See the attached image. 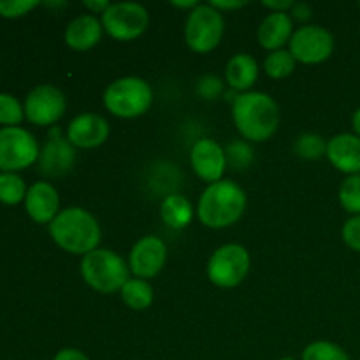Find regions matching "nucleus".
Segmentation results:
<instances>
[{"label":"nucleus","instance_id":"23","mask_svg":"<svg viewBox=\"0 0 360 360\" xmlns=\"http://www.w3.org/2000/svg\"><path fill=\"white\" fill-rule=\"evenodd\" d=\"M295 58L288 49H278L271 51L264 60V70L273 79H283L295 70Z\"/></svg>","mask_w":360,"mask_h":360},{"label":"nucleus","instance_id":"25","mask_svg":"<svg viewBox=\"0 0 360 360\" xmlns=\"http://www.w3.org/2000/svg\"><path fill=\"white\" fill-rule=\"evenodd\" d=\"M301 360H350L347 352L330 341H315L302 352Z\"/></svg>","mask_w":360,"mask_h":360},{"label":"nucleus","instance_id":"28","mask_svg":"<svg viewBox=\"0 0 360 360\" xmlns=\"http://www.w3.org/2000/svg\"><path fill=\"white\" fill-rule=\"evenodd\" d=\"M25 118V109L18 102V98L11 94H0V123L7 127H14Z\"/></svg>","mask_w":360,"mask_h":360},{"label":"nucleus","instance_id":"15","mask_svg":"<svg viewBox=\"0 0 360 360\" xmlns=\"http://www.w3.org/2000/svg\"><path fill=\"white\" fill-rule=\"evenodd\" d=\"M109 132L111 129L104 116L95 115V112H83L69 123L67 139L74 148L94 150L108 141Z\"/></svg>","mask_w":360,"mask_h":360},{"label":"nucleus","instance_id":"1","mask_svg":"<svg viewBox=\"0 0 360 360\" xmlns=\"http://www.w3.org/2000/svg\"><path fill=\"white\" fill-rule=\"evenodd\" d=\"M232 120L238 132L252 143L271 139L280 125V108L262 91L238 94L232 102Z\"/></svg>","mask_w":360,"mask_h":360},{"label":"nucleus","instance_id":"37","mask_svg":"<svg viewBox=\"0 0 360 360\" xmlns=\"http://www.w3.org/2000/svg\"><path fill=\"white\" fill-rule=\"evenodd\" d=\"M210 4L214 7V9L220 11L221 14H224L225 11L241 9V7L246 6V2H238V0H234V2H227V0H224V2H210Z\"/></svg>","mask_w":360,"mask_h":360},{"label":"nucleus","instance_id":"3","mask_svg":"<svg viewBox=\"0 0 360 360\" xmlns=\"http://www.w3.org/2000/svg\"><path fill=\"white\" fill-rule=\"evenodd\" d=\"M246 210V193L238 183L220 179L207 185L197 204V217L210 229L234 225Z\"/></svg>","mask_w":360,"mask_h":360},{"label":"nucleus","instance_id":"13","mask_svg":"<svg viewBox=\"0 0 360 360\" xmlns=\"http://www.w3.org/2000/svg\"><path fill=\"white\" fill-rule=\"evenodd\" d=\"M76 162V148L62 136L60 129L49 132V139L39 153V171L49 178H60L70 172Z\"/></svg>","mask_w":360,"mask_h":360},{"label":"nucleus","instance_id":"2","mask_svg":"<svg viewBox=\"0 0 360 360\" xmlns=\"http://www.w3.org/2000/svg\"><path fill=\"white\" fill-rule=\"evenodd\" d=\"M49 236L65 252L86 255L98 248L102 232L97 218L83 207H67L49 224Z\"/></svg>","mask_w":360,"mask_h":360},{"label":"nucleus","instance_id":"16","mask_svg":"<svg viewBox=\"0 0 360 360\" xmlns=\"http://www.w3.org/2000/svg\"><path fill=\"white\" fill-rule=\"evenodd\" d=\"M25 207L28 217L37 224H51L60 213V197L51 183L37 181L28 188L25 197Z\"/></svg>","mask_w":360,"mask_h":360},{"label":"nucleus","instance_id":"10","mask_svg":"<svg viewBox=\"0 0 360 360\" xmlns=\"http://www.w3.org/2000/svg\"><path fill=\"white\" fill-rule=\"evenodd\" d=\"M288 51L292 53L295 62L316 65L326 62L333 55L334 37L327 28L320 25H302L292 35Z\"/></svg>","mask_w":360,"mask_h":360},{"label":"nucleus","instance_id":"18","mask_svg":"<svg viewBox=\"0 0 360 360\" xmlns=\"http://www.w3.org/2000/svg\"><path fill=\"white\" fill-rule=\"evenodd\" d=\"M294 20L288 13H269L260 23L257 37L260 46L269 51H278L288 44L294 35Z\"/></svg>","mask_w":360,"mask_h":360},{"label":"nucleus","instance_id":"32","mask_svg":"<svg viewBox=\"0 0 360 360\" xmlns=\"http://www.w3.org/2000/svg\"><path fill=\"white\" fill-rule=\"evenodd\" d=\"M341 236H343L345 245L360 253V214H355L345 221Z\"/></svg>","mask_w":360,"mask_h":360},{"label":"nucleus","instance_id":"19","mask_svg":"<svg viewBox=\"0 0 360 360\" xmlns=\"http://www.w3.org/2000/svg\"><path fill=\"white\" fill-rule=\"evenodd\" d=\"M102 32H104V27H102L101 20H97V16L81 14L67 25L65 42L69 48L76 49V51H86L101 42Z\"/></svg>","mask_w":360,"mask_h":360},{"label":"nucleus","instance_id":"33","mask_svg":"<svg viewBox=\"0 0 360 360\" xmlns=\"http://www.w3.org/2000/svg\"><path fill=\"white\" fill-rule=\"evenodd\" d=\"M313 13V7L308 6V4H302V2H295V6L290 9V18L292 20H297V21H308L311 18Z\"/></svg>","mask_w":360,"mask_h":360},{"label":"nucleus","instance_id":"17","mask_svg":"<svg viewBox=\"0 0 360 360\" xmlns=\"http://www.w3.org/2000/svg\"><path fill=\"white\" fill-rule=\"evenodd\" d=\"M327 158L338 171L348 176L360 174V137L357 134H338L327 143Z\"/></svg>","mask_w":360,"mask_h":360},{"label":"nucleus","instance_id":"31","mask_svg":"<svg viewBox=\"0 0 360 360\" xmlns=\"http://www.w3.org/2000/svg\"><path fill=\"white\" fill-rule=\"evenodd\" d=\"M225 155H227V164L231 162L232 167H238V169H245L253 158L252 148L245 143H238V141L232 143L231 146L225 150Z\"/></svg>","mask_w":360,"mask_h":360},{"label":"nucleus","instance_id":"29","mask_svg":"<svg viewBox=\"0 0 360 360\" xmlns=\"http://www.w3.org/2000/svg\"><path fill=\"white\" fill-rule=\"evenodd\" d=\"M195 90L199 97H202L204 101H217L224 94V83H221L220 77L207 74V76H202L197 81Z\"/></svg>","mask_w":360,"mask_h":360},{"label":"nucleus","instance_id":"36","mask_svg":"<svg viewBox=\"0 0 360 360\" xmlns=\"http://www.w3.org/2000/svg\"><path fill=\"white\" fill-rule=\"evenodd\" d=\"M262 6L266 7V9H271V13H288V11L292 9V7L295 6V2H266L264 0Z\"/></svg>","mask_w":360,"mask_h":360},{"label":"nucleus","instance_id":"22","mask_svg":"<svg viewBox=\"0 0 360 360\" xmlns=\"http://www.w3.org/2000/svg\"><path fill=\"white\" fill-rule=\"evenodd\" d=\"M120 292H122L123 302L130 309H136V311L148 309L153 302V287L146 280H141V278L129 280Z\"/></svg>","mask_w":360,"mask_h":360},{"label":"nucleus","instance_id":"35","mask_svg":"<svg viewBox=\"0 0 360 360\" xmlns=\"http://www.w3.org/2000/svg\"><path fill=\"white\" fill-rule=\"evenodd\" d=\"M83 6L90 11V14H104L111 4L105 2V0H84Z\"/></svg>","mask_w":360,"mask_h":360},{"label":"nucleus","instance_id":"12","mask_svg":"<svg viewBox=\"0 0 360 360\" xmlns=\"http://www.w3.org/2000/svg\"><path fill=\"white\" fill-rule=\"evenodd\" d=\"M167 262V246L157 236H144L134 245L129 255V267L141 280H150L164 269Z\"/></svg>","mask_w":360,"mask_h":360},{"label":"nucleus","instance_id":"21","mask_svg":"<svg viewBox=\"0 0 360 360\" xmlns=\"http://www.w3.org/2000/svg\"><path fill=\"white\" fill-rule=\"evenodd\" d=\"M160 217L162 221L169 227L185 229L193 218L192 202L179 193H172L162 200Z\"/></svg>","mask_w":360,"mask_h":360},{"label":"nucleus","instance_id":"34","mask_svg":"<svg viewBox=\"0 0 360 360\" xmlns=\"http://www.w3.org/2000/svg\"><path fill=\"white\" fill-rule=\"evenodd\" d=\"M53 360H90L77 348H63L53 357Z\"/></svg>","mask_w":360,"mask_h":360},{"label":"nucleus","instance_id":"6","mask_svg":"<svg viewBox=\"0 0 360 360\" xmlns=\"http://www.w3.org/2000/svg\"><path fill=\"white\" fill-rule=\"evenodd\" d=\"M225 32L224 14L211 4H199L190 11L185 23V41L192 51L210 53L220 44Z\"/></svg>","mask_w":360,"mask_h":360},{"label":"nucleus","instance_id":"7","mask_svg":"<svg viewBox=\"0 0 360 360\" xmlns=\"http://www.w3.org/2000/svg\"><path fill=\"white\" fill-rule=\"evenodd\" d=\"M252 259L245 246L224 245L211 255L207 262V276L213 285L220 288H234L248 276Z\"/></svg>","mask_w":360,"mask_h":360},{"label":"nucleus","instance_id":"24","mask_svg":"<svg viewBox=\"0 0 360 360\" xmlns=\"http://www.w3.org/2000/svg\"><path fill=\"white\" fill-rule=\"evenodd\" d=\"M27 186L21 176L16 172H2L0 174V202L4 204H13L21 202L27 197Z\"/></svg>","mask_w":360,"mask_h":360},{"label":"nucleus","instance_id":"30","mask_svg":"<svg viewBox=\"0 0 360 360\" xmlns=\"http://www.w3.org/2000/svg\"><path fill=\"white\" fill-rule=\"evenodd\" d=\"M39 6L37 0H0V16L20 18Z\"/></svg>","mask_w":360,"mask_h":360},{"label":"nucleus","instance_id":"40","mask_svg":"<svg viewBox=\"0 0 360 360\" xmlns=\"http://www.w3.org/2000/svg\"><path fill=\"white\" fill-rule=\"evenodd\" d=\"M281 360H295V359L294 357H283Z\"/></svg>","mask_w":360,"mask_h":360},{"label":"nucleus","instance_id":"8","mask_svg":"<svg viewBox=\"0 0 360 360\" xmlns=\"http://www.w3.org/2000/svg\"><path fill=\"white\" fill-rule=\"evenodd\" d=\"M101 23L112 39L129 42L146 32L148 23H150V14H148L146 7L141 6V4L118 2L111 4L105 9Z\"/></svg>","mask_w":360,"mask_h":360},{"label":"nucleus","instance_id":"9","mask_svg":"<svg viewBox=\"0 0 360 360\" xmlns=\"http://www.w3.org/2000/svg\"><path fill=\"white\" fill-rule=\"evenodd\" d=\"M37 139L21 127L0 129V169L16 172L39 160Z\"/></svg>","mask_w":360,"mask_h":360},{"label":"nucleus","instance_id":"4","mask_svg":"<svg viewBox=\"0 0 360 360\" xmlns=\"http://www.w3.org/2000/svg\"><path fill=\"white\" fill-rule=\"evenodd\" d=\"M130 269L118 253L105 248H97L86 253L81 260V276L88 287L101 294H112L122 290L130 280Z\"/></svg>","mask_w":360,"mask_h":360},{"label":"nucleus","instance_id":"27","mask_svg":"<svg viewBox=\"0 0 360 360\" xmlns=\"http://www.w3.org/2000/svg\"><path fill=\"white\" fill-rule=\"evenodd\" d=\"M294 151L304 160H316L327 151V143L319 134H302L295 141Z\"/></svg>","mask_w":360,"mask_h":360},{"label":"nucleus","instance_id":"41","mask_svg":"<svg viewBox=\"0 0 360 360\" xmlns=\"http://www.w3.org/2000/svg\"><path fill=\"white\" fill-rule=\"evenodd\" d=\"M359 9H360V2H359Z\"/></svg>","mask_w":360,"mask_h":360},{"label":"nucleus","instance_id":"26","mask_svg":"<svg viewBox=\"0 0 360 360\" xmlns=\"http://www.w3.org/2000/svg\"><path fill=\"white\" fill-rule=\"evenodd\" d=\"M340 204L347 213L360 214V174L348 176L340 186Z\"/></svg>","mask_w":360,"mask_h":360},{"label":"nucleus","instance_id":"11","mask_svg":"<svg viewBox=\"0 0 360 360\" xmlns=\"http://www.w3.org/2000/svg\"><path fill=\"white\" fill-rule=\"evenodd\" d=\"M25 116L30 123L41 127L53 125L67 111V98L53 84H39L25 98Z\"/></svg>","mask_w":360,"mask_h":360},{"label":"nucleus","instance_id":"20","mask_svg":"<svg viewBox=\"0 0 360 360\" xmlns=\"http://www.w3.org/2000/svg\"><path fill=\"white\" fill-rule=\"evenodd\" d=\"M257 77H259V65H257V60L248 53L234 55L225 67V79L234 91H241V94L250 91Z\"/></svg>","mask_w":360,"mask_h":360},{"label":"nucleus","instance_id":"38","mask_svg":"<svg viewBox=\"0 0 360 360\" xmlns=\"http://www.w3.org/2000/svg\"><path fill=\"white\" fill-rule=\"evenodd\" d=\"M172 6L178 7V9H195L197 6H199V2L197 0H190V2H172Z\"/></svg>","mask_w":360,"mask_h":360},{"label":"nucleus","instance_id":"39","mask_svg":"<svg viewBox=\"0 0 360 360\" xmlns=\"http://www.w3.org/2000/svg\"><path fill=\"white\" fill-rule=\"evenodd\" d=\"M352 125H354L355 134L360 137V108L354 112V118H352Z\"/></svg>","mask_w":360,"mask_h":360},{"label":"nucleus","instance_id":"14","mask_svg":"<svg viewBox=\"0 0 360 360\" xmlns=\"http://www.w3.org/2000/svg\"><path fill=\"white\" fill-rule=\"evenodd\" d=\"M190 164L193 172L206 183H217L224 179L227 169L225 150L213 139H199L190 150Z\"/></svg>","mask_w":360,"mask_h":360},{"label":"nucleus","instance_id":"5","mask_svg":"<svg viewBox=\"0 0 360 360\" xmlns=\"http://www.w3.org/2000/svg\"><path fill=\"white\" fill-rule=\"evenodd\" d=\"M102 101L111 115L127 120L137 118L153 104V90L141 77H120L105 88Z\"/></svg>","mask_w":360,"mask_h":360}]
</instances>
